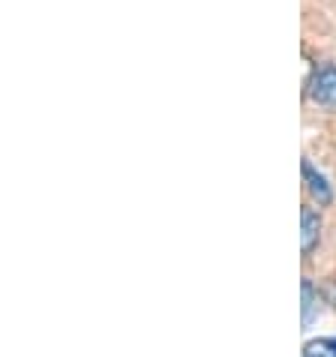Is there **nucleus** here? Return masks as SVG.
Listing matches in <instances>:
<instances>
[{
	"instance_id": "f257e3e1",
	"label": "nucleus",
	"mask_w": 336,
	"mask_h": 357,
	"mask_svg": "<svg viewBox=\"0 0 336 357\" xmlns=\"http://www.w3.org/2000/svg\"><path fill=\"white\" fill-rule=\"evenodd\" d=\"M310 99L315 105L336 112V63H324L315 69L310 82Z\"/></svg>"
},
{
	"instance_id": "f03ea898",
	"label": "nucleus",
	"mask_w": 336,
	"mask_h": 357,
	"mask_svg": "<svg viewBox=\"0 0 336 357\" xmlns=\"http://www.w3.org/2000/svg\"><path fill=\"white\" fill-rule=\"evenodd\" d=\"M300 172H303V186H306V192H310V198L319 207H328L333 204V186L328 183V177H324L319 168H315L310 160H303L300 165Z\"/></svg>"
},
{
	"instance_id": "7ed1b4c3",
	"label": "nucleus",
	"mask_w": 336,
	"mask_h": 357,
	"mask_svg": "<svg viewBox=\"0 0 336 357\" xmlns=\"http://www.w3.org/2000/svg\"><path fill=\"white\" fill-rule=\"evenodd\" d=\"M319 241H321V216H319V211H312V207H303V213H300V250H303V255H312Z\"/></svg>"
},
{
	"instance_id": "20e7f679",
	"label": "nucleus",
	"mask_w": 336,
	"mask_h": 357,
	"mask_svg": "<svg viewBox=\"0 0 336 357\" xmlns=\"http://www.w3.org/2000/svg\"><path fill=\"white\" fill-rule=\"evenodd\" d=\"M300 294H303V327H312L315 319L324 312V297H321V291L315 289L310 280H303Z\"/></svg>"
},
{
	"instance_id": "39448f33",
	"label": "nucleus",
	"mask_w": 336,
	"mask_h": 357,
	"mask_svg": "<svg viewBox=\"0 0 336 357\" xmlns=\"http://www.w3.org/2000/svg\"><path fill=\"white\" fill-rule=\"evenodd\" d=\"M303 357H336V336H319L303 345Z\"/></svg>"
}]
</instances>
